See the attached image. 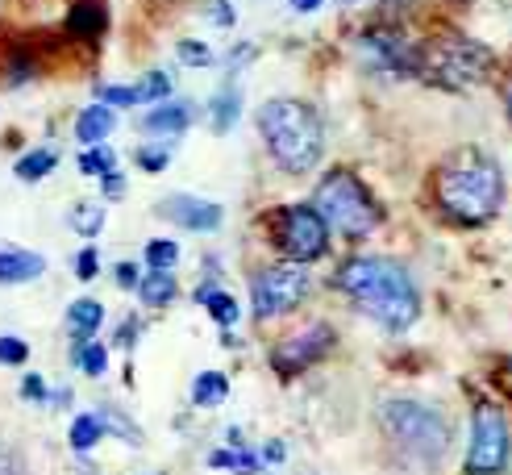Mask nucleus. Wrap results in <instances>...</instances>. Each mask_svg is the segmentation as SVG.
I'll list each match as a JSON object with an SVG mask.
<instances>
[{"instance_id": "f257e3e1", "label": "nucleus", "mask_w": 512, "mask_h": 475, "mask_svg": "<svg viewBox=\"0 0 512 475\" xmlns=\"http://www.w3.org/2000/svg\"><path fill=\"white\" fill-rule=\"evenodd\" d=\"M338 288L354 300L358 313H367L383 330H408L421 317V292L396 259L383 255H354L338 267Z\"/></svg>"}, {"instance_id": "f03ea898", "label": "nucleus", "mask_w": 512, "mask_h": 475, "mask_svg": "<svg viewBox=\"0 0 512 475\" xmlns=\"http://www.w3.org/2000/svg\"><path fill=\"white\" fill-rule=\"evenodd\" d=\"M438 205L450 221L458 225H483L492 221L504 205V171L488 150H454V155L438 167Z\"/></svg>"}, {"instance_id": "7ed1b4c3", "label": "nucleus", "mask_w": 512, "mask_h": 475, "mask_svg": "<svg viewBox=\"0 0 512 475\" xmlns=\"http://www.w3.org/2000/svg\"><path fill=\"white\" fill-rule=\"evenodd\" d=\"M259 134L271 159L292 175H309L325 155V121L313 105H304L296 96L267 100L259 109Z\"/></svg>"}, {"instance_id": "20e7f679", "label": "nucleus", "mask_w": 512, "mask_h": 475, "mask_svg": "<svg viewBox=\"0 0 512 475\" xmlns=\"http://www.w3.org/2000/svg\"><path fill=\"white\" fill-rule=\"evenodd\" d=\"M313 209L325 217L329 230H338L342 238H354V242L375 234L379 221H383V209L375 205V196L350 171H329L325 175V180L317 184Z\"/></svg>"}, {"instance_id": "39448f33", "label": "nucleus", "mask_w": 512, "mask_h": 475, "mask_svg": "<svg viewBox=\"0 0 512 475\" xmlns=\"http://www.w3.org/2000/svg\"><path fill=\"white\" fill-rule=\"evenodd\" d=\"M379 421L404 455H413L421 463H438L450 450V425L425 400H388L379 409Z\"/></svg>"}, {"instance_id": "423d86ee", "label": "nucleus", "mask_w": 512, "mask_h": 475, "mask_svg": "<svg viewBox=\"0 0 512 475\" xmlns=\"http://www.w3.org/2000/svg\"><path fill=\"white\" fill-rule=\"evenodd\" d=\"M492 71V50L471 38H442L421 46V75L442 88H471L483 84Z\"/></svg>"}, {"instance_id": "0eeeda50", "label": "nucleus", "mask_w": 512, "mask_h": 475, "mask_svg": "<svg viewBox=\"0 0 512 475\" xmlns=\"http://www.w3.org/2000/svg\"><path fill=\"white\" fill-rule=\"evenodd\" d=\"M354 55L367 71L388 75V80H417L421 75V46H413L392 25H375V30L358 34Z\"/></svg>"}, {"instance_id": "6e6552de", "label": "nucleus", "mask_w": 512, "mask_h": 475, "mask_svg": "<svg viewBox=\"0 0 512 475\" xmlns=\"http://www.w3.org/2000/svg\"><path fill=\"white\" fill-rule=\"evenodd\" d=\"M313 280L300 263H271L263 271L250 275V300H254V317L267 321V317H284L296 305H304Z\"/></svg>"}, {"instance_id": "1a4fd4ad", "label": "nucleus", "mask_w": 512, "mask_h": 475, "mask_svg": "<svg viewBox=\"0 0 512 475\" xmlns=\"http://www.w3.org/2000/svg\"><path fill=\"white\" fill-rule=\"evenodd\" d=\"M512 455V430L500 405L479 400L471 413V450H467V471L471 475H500Z\"/></svg>"}, {"instance_id": "9d476101", "label": "nucleus", "mask_w": 512, "mask_h": 475, "mask_svg": "<svg viewBox=\"0 0 512 475\" xmlns=\"http://www.w3.org/2000/svg\"><path fill=\"white\" fill-rule=\"evenodd\" d=\"M275 246L304 267L329 250V225L313 205H292L275 217Z\"/></svg>"}, {"instance_id": "9b49d317", "label": "nucleus", "mask_w": 512, "mask_h": 475, "mask_svg": "<svg viewBox=\"0 0 512 475\" xmlns=\"http://www.w3.org/2000/svg\"><path fill=\"white\" fill-rule=\"evenodd\" d=\"M329 346H334V330H329L325 321H313L309 330H300V334H292V338L279 342V346H275V355H271V363H275L279 375H296L300 367H309V363L325 359V355H329Z\"/></svg>"}, {"instance_id": "f8f14e48", "label": "nucleus", "mask_w": 512, "mask_h": 475, "mask_svg": "<svg viewBox=\"0 0 512 475\" xmlns=\"http://www.w3.org/2000/svg\"><path fill=\"white\" fill-rule=\"evenodd\" d=\"M159 217H167V221H175V225H184V230H192V234H213V230H221L225 209L213 205V200H200V196L175 192V196L159 200Z\"/></svg>"}, {"instance_id": "ddd939ff", "label": "nucleus", "mask_w": 512, "mask_h": 475, "mask_svg": "<svg viewBox=\"0 0 512 475\" xmlns=\"http://www.w3.org/2000/svg\"><path fill=\"white\" fill-rule=\"evenodd\" d=\"M192 121H196L192 100H163V105H150V113L138 125H142V134H150V138H179Z\"/></svg>"}, {"instance_id": "4468645a", "label": "nucleus", "mask_w": 512, "mask_h": 475, "mask_svg": "<svg viewBox=\"0 0 512 475\" xmlns=\"http://www.w3.org/2000/svg\"><path fill=\"white\" fill-rule=\"evenodd\" d=\"M242 84L238 80H225L217 92H213V100H209V125H213V134H229L234 125L242 121Z\"/></svg>"}, {"instance_id": "2eb2a0df", "label": "nucleus", "mask_w": 512, "mask_h": 475, "mask_svg": "<svg viewBox=\"0 0 512 475\" xmlns=\"http://www.w3.org/2000/svg\"><path fill=\"white\" fill-rule=\"evenodd\" d=\"M113 130H117V109L105 105V100H96V105H88L75 117V138H80V146H100Z\"/></svg>"}, {"instance_id": "dca6fc26", "label": "nucleus", "mask_w": 512, "mask_h": 475, "mask_svg": "<svg viewBox=\"0 0 512 475\" xmlns=\"http://www.w3.org/2000/svg\"><path fill=\"white\" fill-rule=\"evenodd\" d=\"M46 271V259L34 250H17V246H0V284H30Z\"/></svg>"}, {"instance_id": "f3484780", "label": "nucleus", "mask_w": 512, "mask_h": 475, "mask_svg": "<svg viewBox=\"0 0 512 475\" xmlns=\"http://www.w3.org/2000/svg\"><path fill=\"white\" fill-rule=\"evenodd\" d=\"M67 30H71L75 38H84V42H96L100 34L109 30V13H105V5H100V0H80V5L67 13Z\"/></svg>"}, {"instance_id": "a211bd4d", "label": "nucleus", "mask_w": 512, "mask_h": 475, "mask_svg": "<svg viewBox=\"0 0 512 475\" xmlns=\"http://www.w3.org/2000/svg\"><path fill=\"white\" fill-rule=\"evenodd\" d=\"M55 167H59V150L55 146H34V150H25V155L13 163V175H17V180H25V184H38Z\"/></svg>"}, {"instance_id": "6ab92c4d", "label": "nucleus", "mask_w": 512, "mask_h": 475, "mask_svg": "<svg viewBox=\"0 0 512 475\" xmlns=\"http://www.w3.org/2000/svg\"><path fill=\"white\" fill-rule=\"evenodd\" d=\"M175 292H179V284H175V275H171V271H146V275H142V284H138L142 305H150V309L171 305Z\"/></svg>"}, {"instance_id": "aec40b11", "label": "nucleus", "mask_w": 512, "mask_h": 475, "mask_svg": "<svg viewBox=\"0 0 512 475\" xmlns=\"http://www.w3.org/2000/svg\"><path fill=\"white\" fill-rule=\"evenodd\" d=\"M100 321H105V309H100V300H75V305L67 309V325H71V334L75 342H84L100 330Z\"/></svg>"}, {"instance_id": "412c9836", "label": "nucleus", "mask_w": 512, "mask_h": 475, "mask_svg": "<svg viewBox=\"0 0 512 475\" xmlns=\"http://www.w3.org/2000/svg\"><path fill=\"white\" fill-rule=\"evenodd\" d=\"M225 396H229V380H225L221 371H204V375H196V384H192V405L213 409V405H221Z\"/></svg>"}, {"instance_id": "4be33fe9", "label": "nucleus", "mask_w": 512, "mask_h": 475, "mask_svg": "<svg viewBox=\"0 0 512 475\" xmlns=\"http://www.w3.org/2000/svg\"><path fill=\"white\" fill-rule=\"evenodd\" d=\"M100 434H105V417H100V413H84V417H75L71 421V450H80V455H84V450H92L96 442H100Z\"/></svg>"}, {"instance_id": "5701e85b", "label": "nucleus", "mask_w": 512, "mask_h": 475, "mask_svg": "<svg viewBox=\"0 0 512 475\" xmlns=\"http://www.w3.org/2000/svg\"><path fill=\"white\" fill-rule=\"evenodd\" d=\"M67 225L80 238H96L100 230H105V209L96 205V200H84V205H75L71 209V217H67Z\"/></svg>"}, {"instance_id": "b1692460", "label": "nucleus", "mask_w": 512, "mask_h": 475, "mask_svg": "<svg viewBox=\"0 0 512 475\" xmlns=\"http://www.w3.org/2000/svg\"><path fill=\"white\" fill-rule=\"evenodd\" d=\"M209 467H225V471H238V475H254L263 467V459L254 450H213Z\"/></svg>"}, {"instance_id": "393cba45", "label": "nucleus", "mask_w": 512, "mask_h": 475, "mask_svg": "<svg viewBox=\"0 0 512 475\" xmlns=\"http://www.w3.org/2000/svg\"><path fill=\"white\" fill-rule=\"evenodd\" d=\"M175 59L184 63V67H217L221 63V55L213 46H204V42H196V38H184L175 46Z\"/></svg>"}, {"instance_id": "a878e982", "label": "nucleus", "mask_w": 512, "mask_h": 475, "mask_svg": "<svg viewBox=\"0 0 512 475\" xmlns=\"http://www.w3.org/2000/svg\"><path fill=\"white\" fill-rule=\"evenodd\" d=\"M134 88H138L142 105H163V100L171 96V75H167V71H146Z\"/></svg>"}, {"instance_id": "bb28decb", "label": "nucleus", "mask_w": 512, "mask_h": 475, "mask_svg": "<svg viewBox=\"0 0 512 475\" xmlns=\"http://www.w3.org/2000/svg\"><path fill=\"white\" fill-rule=\"evenodd\" d=\"M109 171H117L113 146H84L80 150V175H109Z\"/></svg>"}, {"instance_id": "cd10ccee", "label": "nucleus", "mask_w": 512, "mask_h": 475, "mask_svg": "<svg viewBox=\"0 0 512 475\" xmlns=\"http://www.w3.org/2000/svg\"><path fill=\"white\" fill-rule=\"evenodd\" d=\"M142 255H146V267L150 271H171L179 263V246L171 238H150Z\"/></svg>"}, {"instance_id": "c85d7f7f", "label": "nucleus", "mask_w": 512, "mask_h": 475, "mask_svg": "<svg viewBox=\"0 0 512 475\" xmlns=\"http://www.w3.org/2000/svg\"><path fill=\"white\" fill-rule=\"evenodd\" d=\"M34 80V55L30 50H9V59H5V84L9 88H21V84H30Z\"/></svg>"}, {"instance_id": "c756f323", "label": "nucleus", "mask_w": 512, "mask_h": 475, "mask_svg": "<svg viewBox=\"0 0 512 475\" xmlns=\"http://www.w3.org/2000/svg\"><path fill=\"white\" fill-rule=\"evenodd\" d=\"M75 367L84 375H105L109 367V350L96 346V342H75Z\"/></svg>"}, {"instance_id": "7c9ffc66", "label": "nucleus", "mask_w": 512, "mask_h": 475, "mask_svg": "<svg viewBox=\"0 0 512 475\" xmlns=\"http://www.w3.org/2000/svg\"><path fill=\"white\" fill-rule=\"evenodd\" d=\"M204 309H209L213 313V321L217 325H238V317H242V309H238V300L234 296H229V292H213L209 300H204Z\"/></svg>"}, {"instance_id": "2f4dec72", "label": "nucleus", "mask_w": 512, "mask_h": 475, "mask_svg": "<svg viewBox=\"0 0 512 475\" xmlns=\"http://www.w3.org/2000/svg\"><path fill=\"white\" fill-rule=\"evenodd\" d=\"M96 96L105 100V105H113V109H138V105H142L134 84H100Z\"/></svg>"}, {"instance_id": "473e14b6", "label": "nucleus", "mask_w": 512, "mask_h": 475, "mask_svg": "<svg viewBox=\"0 0 512 475\" xmlns=\"http://www.w3.org/2000/svg\"><path fill=\"white\" fill-rule=\"evenodd\" d=\"M204 21H209L213 30H234L238 13H234V5H229V0H209V5H204Z\"/></svg>"}, {"instance_id": "72a5a7b5", "label": "nucleus", "mask_w": 512, "mask_h": 475, "mask_svg": "<svg viewBox=\"0 0 512 475\" xmlns=\"http://www.w3.org/2000/svg\"><path fill=\"white\" fill-rule=\"evenodd\" d=\"M254 55H259V50H254V42H238L234 50H225V55H221V67L234 75V71H242L246 63H254Z\"/></svg>"}, {"instance_id": "f704fd0d", "label": "nucleus", "mask_w": 512, "mask_h": 475, "mask_svg": "<svg viewBox=\"0 0 512 475\" xmlns=\"http://www.w3.org/2000/svg\"><path fill=\"white\" fill-rule=\"evenodd\" d=\"M71 271H75V280H96V271H100V255H96V246H84L80 255H75V263H71Z\"/></svg>"}, {"instance_id": "c9c22d12", "label": "nucleus", "mask_w": 512, "mask_h": 475, "mask_svg": "<svg viewBox=\"0 0 512 475\" xmlns=\"http://www.w3.org/2000/svg\"><path fill=\"white\" fill-rule=\"evenodd\" d=\"M25 359H30V346H25L21 338H13V334L0 338V363H5V367H17V363H25Z\"/></svg>"}, {"instance_id": "e433bc0d", "label": "nucleus", "mask_w": 512, "mask_h": 475, "mask_svg": "<svg viewBox=\"0 0 512 475\" xmlns=\"http://www.w3.org/2000/svg\"><path fill=\"white\" fill-rule=\"evenodd\" d=\"M171 163V150L167 146H138V167L142 171H163Z\"/></svg>"}, {"instance_id": "4c0bfd02", "label": "nucleus", "mask_w": 512, "mask_h": 475, "mask_svg": "<svg viewBox=\"0 0 512 475\" xmlns=\"http://www.w3.org/2000/svg\"><path fill=\"white\" fill-rule=\"evenodd\" d=\"M100 192H105V200H121V196H125V175H121V171L100 175Z\"/></svg>"}, {"instance_id": "58836bf2", "label": "nucleus", "mask_w": 512, "mask_h": 475, "mask_svg": "<svg viewBox=\"0 0 512 475\" xmlns=\"http://www.w3.org/2000/svg\"><path fill=\"white\" fill-rule=\"evenodd\" d=\"M113 280H117L121 288H130V292H138V284H142V275H138V267H134V263H117V267H113Z\"/></svg>"}, {"instance_id": "ea45409f", "label": "nucleus", "mask_w": 512, "mask_h": 475, "mask_svg": "<svg viewBox=\"0 0 512 475\" xmlns=\"http://www.w3.org/2000/svg\"><path fill=\"white\" fill-rule=\"evenodd\" d=\"M0 475H21V463H17V455L5 442H0Z\"/></svg>"}, {"instance_id": "a19ab883", "label": "nucleus", "mask_w": 512, "mask_h": 475, "mask_svg": "<svg viewBox=\"0 0 512 475\" xmlns=\"http://www.w3.org/2000/svg\"><path fill=\"white\" fill-rule=\"evenodd\" d=\"M284 455H288L284 442H267V446H263V463H284Z\"/></svg>"}, {"instance_id": "79ce46f5", "label": "nucleus", "mask_w": 512, "mask_h": 475, "mask_svg": "<svg viewBox=\"0 0 512 475\" xmlns=\"http://www.w3.org/2000/svg\"><path fill=\"white\" fill-rule=\"evenodd\" d=\"M21 392H25V400H42V396H46V392H42V380H38V375H25Z\"/></svg>"}, {"instance_id": "37998d69", "label": "nucleus", "mask_w": 512, "mask_h": 475, "mask_svg": "<svg viewBox=\"0 0 512 475\" xmlns=\"http://www.w3.org/2000/svg\"><path fill=\"white\" fill-rule=\"evenodd\" d=\"M288 5H292L296 13H317V9L325 5V0H288Z\"/></svg>"}, {"instance_id": "c03bdc74", "label": "nucleus", "mask_w": 512, "mask_h": 475, "mask_svg": "<svg viewBox=\"0 0 512 475\" xmlns=\"http://www.w3.org/2000/svg\"><path fill=\"white\" fill-rule=\"evenodd\" d=\"M504 100H508V113H512V84L504 88Z\"/></svg>"}, {"instance_id": "a18cd8bd", "label": "nucleus", "mask_w": 512, "mask_h": 475, "mask_svg": "<svg viewBox=\"0 0 512 475\" xmlns=\"http://www.w3.org/2000/svg\"><path fill=\"white\" fill-rule=\"evenodd\" d=\"M338 5H363V0H338Z\"/></svg>"}]
</instances>
